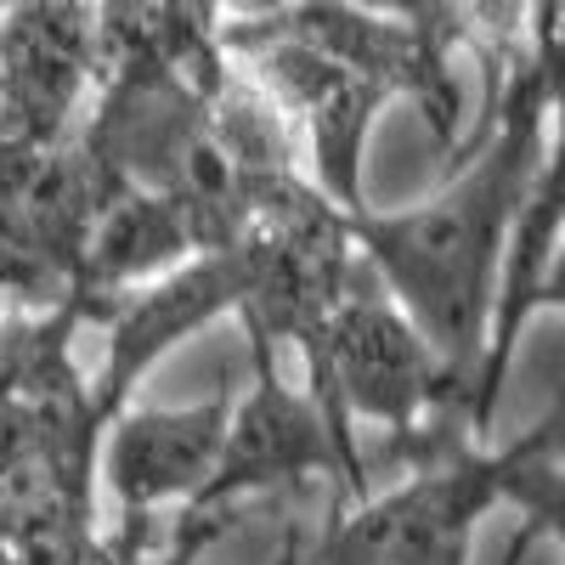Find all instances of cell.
<instances>
[{"mask_svg": "<svg viewBox=\"0 0 565 565\" xmlns=\"http://www.w3.org/2000/svg\"><path fill=\"white\" fill-rule=\"evenodd\" d=\"M548 136L554 90L543 63H532L509 85L498 119L452 164L447 186L430 204L402 215H356L362 260L385 282V295L424 328V340L469 385V396L481 391V367L492 356L514 232L537 193Z\"/></svg>", "mask_w": 565, "mask_h": 565, "instance_id": "obj_1", "label": "cell"}, {"mask_svg": "<svg viewBox=\"0 0 565 565\" xmlns=\"http://www.w3.org/2000/svg\"><path fill=\"white\" fill-rule=\"evenodd\" d=\"M300 362H306L311 396L351 441H362L356 424H380L385 441L424 436L436 424H463V430L481 436L469 385L424 340V328L385 295L373 266L334 306V317L300 351Z\"/></svg>", "mask_w": 565, "mask_h": 565, "instance_id": "obj_2", "label": "cell"}, {"mask_svg": "<svg viewBox=\"0 0 565 565\" xmlns=\"http://www.w3.org/2000/svg\"><path fill=\"white\" fill-rule=\"evenodd\" d=\"M498 503L503 447H463L356 503L328 498L311 565H469V537Z\"/></svg>", "mask_w": 565, "mask_h": 565, "instance_id": "obj_3", "label": "cell"}, {"mask_svg": "<svg viewBox=\"0 0 565 565\" xmlns=\"http://www.w3.org/2000/svg\"><path fill=\"white\" fill-rule=\"evenodd\" d=\"M232 57H244L266 90L289 108L300 141H306V164L311 181L322 186L340 210L362 215V164H367V136L380 125V114L396 103L380 79H367L345 68L340 57L317 52V45L295 34H226L221 40Z\"/></svg>", "mask_w": 565, "mask_h": 565, "instance_id": "obj_4", "label": "cell"}, {"mask_svg": "<svg viewBox=\"0 0 565 565\" xmlns=\"http://www.w3.org/2000/svg\"><path fill=\"white\" fill-rule=\"evenodd\" d=\"M0 136L68 141L90 119V90L108 79L103 0H18L0 18Z\"/></svg>", "mask_w": 565, "mask_h": 565, "instance_id": "obj_5", "label": "cell"}, {"mask_svg": "<svg viewBox=\"0 0 565 565\" xmlns=\"http://www.w3.org/2000/svg\"><path fill=\"white\" fill-rule=\"evenodd\" d=\"M125 175L90 148L85 130L68 141H18L0 136V244L34 266L79 282L90 232Z\"/></svg>", "mask_w": 565, "mask_h": 565, "instance_id": "obj_6", "label": "cell"}, {"mask_svg": "<svg viewBox=\"0 0 565 565\" xmlns=\"http://www.w3.org/2000/svg\"><path fill=\"white\" fill-rule=\"evenodd\" d=\"M232 413H238V391L226 380L204 402L125 407L108 424L103 463H97V481H103V498L114 503V521H159L164 509L193 503L226 458Z\"/></svg>", "mask_w": 565, "mask_h": 565, "instance_id": "obj_7", "label": "cell"}, {"mask_svg": "<svg viewBox=\"0 0 565 565\" xmlns=\"http://www.w3.org/2000/svg\"><path fill=\"white\" fill-rule=\"evenodd\" d=\"M249 295V260H244V244L232 249H210V255H193L186 266L141 282V289L119 295L103 317V334H108V351H103V367L90 380V396H97V413L114 424L130 402V391L148 380V367L164 362L175 345H186L199 328L221 322V317H238Z\"/></svg>", "mask_w": 565, "mask_h": 565, "instance_id": "obj_8", "label": "cell"}, {"mask_svg": "<svg viewBox=\"0 0 565 565\" xmlns=\"http://www.w3.org/2000/svg\"><path fill=\"white\" fill-rule=\"evenodd\" d=\"M193 255H204L193 221L186 210L164 193H148V186H119L114 204L103 210L97 232H90V249L79 266V295H97V300H119L141 282H153L175 266H186Z\"/></svg>", "mask_w": 565, "mask_h": 565, "instance_id": "obj_9", "label": "cell"}, {"mask_svg": "<svg viewBox=\"0 0 565 565\" xmlns=\"http://www.w3.org/2000/svg\"><path fill=\"white\" fill-rule=\"evenodd\" d=\"M424 12L476 68L487 119H498L509 85L537 63V0H430Z\"/></svg>", "mask_w": 565, "mask_h": 565, "instance_id": "obj_10", "label": "cell"}, {"mask_svg": "<svg viewBox=\"0 0 565 565\" xmlns=\"http://www.w3.org/2000/svg\"><path fill=\"white\" fill-rule=\"evenodd\" d=\"M503 503L521 509V526H532L537 543L548 537L565 554V463L537 436L503 447Z\"/></svg>", "mask_w": 565, "mask_h": 565, "instance_id": "obj_11", "label": "cell"}, {"mask_svg": "<svg viewBox=\"0 0 565 565\" xmlns=\"http://www.w3.org/2000/svg\"><path fill=\"white\" fill-rule=\"evenodd\" d=\"M300 0H221V34H238V29H266L277 18H289Z\"/></svg>", "mask_w": 565, "mask_h": 565, "instance_id": "obj_12", "label": "cell"}, {"mask_svg": "<svg viewBox=\"0 0 565 565\" xmlns=\"http://www.w3.org/2000/svg\"><path fill=\"white\" fill-rule=\"evenodd\" d=\"M537 311H565V238L554 244L543 277H537V289H532V317Z\"/></svg>", "mask_w": 565, "mask_h": 565, "instance_id": "obj_13", "label": "cell"}, {"mask_svg": "<svg viewBox=\"0 0 565 565\" xmlns=\"http://www.w3.org/2000/svg\"><path fill=\"white\" fill-rule=\"evenodd\" d=\"M532 548H537V532H532V526H521V532H514V537L503 543V559H498V565H521Z\"/></svg>", "mask_w": 565, "mask_h": 565, "instance_id": "obj_14", "label": "cell"}, {"mask_svg": "<svg viewBox=\"0 0 565 565\" xmlns=\"http://www.w3.org/2000/svg\"><path fill=\"white\" fill-rule=\"evenodd\" d=\"M362 7H373V12H396V18H424V7H430V0H362Z\"/></svg>", "mask_w": 565, "mask_h": 565, "instance_id": "obj_15", "label": "cell"}, {"mask_svg": "<svg viewBox=\"0 0 565 565\" xmlns=\"http://www.w3.org/2000/svg\"><path fill=\"white\" fill-rule=\"evenodd\" d=\"M0 559H12V543H7V503H0Z\"/></svg>", "mask_w": 565, "mask_h": 565, "instance_id": "obj_16", "label": "cell"}, {"mask_svg": "<svg viewBox=\"0 0 565 565\" xmlns=\"http://www.w3.org/2000/svg\"><path fill=\"white\" fill-rule=\"evenodd\" d=\"M554 7H559V0H537V23H543V18H548Z\"/></svg>", "mask_w": 565, "mask_h": 565, "instance_id": "obj_17", "label": "cell"}, {"mask_svg": "<svg viewBox=\"0 0 565 565\" xmlns=\"http://www.w3.org/2000/svg\"><path fill=\"white\" fill-rule=\"evenodd\" d=\"M0 108H7V79H0Z\"/></svg>", "mask_w": 565, "mask_h": 565, "instance_id": "obj_18", "label": "cell"}, {"mask_svg": "<svg viewBox=\"0 0 565 565\" xmlns=\"http://www.w3.org/2000/svg\"><path fill=\"white\" fill-rule=\"evenodd\" d=\"M7 311H12V306H7V300H0V322H7Z\"/></svg>", "mask_w": 565, "mask_h": 565, "instance_id": "obj_19", "label": "cell"}]
</instances>
